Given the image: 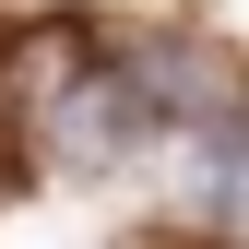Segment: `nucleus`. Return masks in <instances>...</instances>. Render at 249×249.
<instances>
[{
  "label": "nucleus",
  "mask_w": 249,
  "mask_h": 249,
  "mask_svg": "<svg viewBox=\"0 0 249 249\" xmlns=\"http://www.w3.org/2000/svg\"><path fill=\"white\" fill-rule=\"evenodd\" d=\"M142 119H154L142 71H107V59H83V71L36 107V131H48V154H59V166H83V178H95V166H119V154L142 142Z\"/></svg>",
  "instance_id": "nucleus-1"
},
{
  "label": "nucleus",
  "mask_w": 249,
  "mask_h": 249,
  "mask_svg": "<svg viewBox=\"0 0 249 249\" xmlns=\"http://www.w3.org/2000/svg\"><path fill=\"white\" fill-rule=\"evenodd\" d=\"M213 213H226V237L249 249V119L213 131Z\"/></svg>",
  "instance_id": "nucleus-3"
},
{
  "label": "nucleus",
  "mask_w": 249,
  "mask_h": 249,
  "mask_svg": "<svg viewBox=\"0 0 249 249\" xmlns=\"http://www.w3.org/2000/svg\"><path fill=\"white\" fill-rule=\"evenodd\" d=\"M131 71H142V95L166 107L178 131H237V119H249V95H237V59H226V48H202V36H154Z\"/></svg>",
  "instance_id": "nucleus-2"
}]
</instances>
